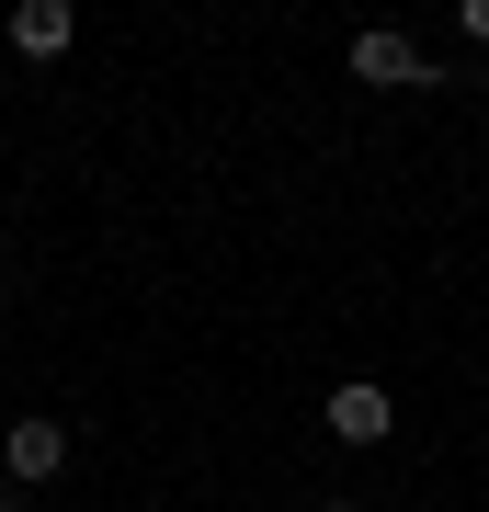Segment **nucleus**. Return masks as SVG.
<instances>
[{"label": "nucleus", "instance_id": "f257e3e1", "mask_svg": "<svg viewBox=\"0 0 489 512\" xmlns=\"http://www.w3.org/2000/svg\"><path fill=\"white\" fill-rule=\"evenodd\" d=\"M353 80H376V92H433V57H421L410 35H387V23H376V35H353Z\"/></svg>", "mask_w": 489, "mask_h": 512}, {"label": "nucleus", "instance_id": "f03ea898", "mask_svg": "<svg viewBox=\"0 0 489 512\" xmlns=\"http://www.w3.org/2000/svg\"><path fill=\"white\" fill-rule=\"evenodd\" d=\"M69 467V433H57L46 410H23L12 433H0V478H12V490H35V478H57Z\"/></svg>", "mask_w": 489, "mask_h": 512}, {"label": "nucleus", "instance_id": "7ed1b4c3", "mask_svg": "<svg viewBox=\"0 0 489 512\" xmlns=\"http://www.w3.org/2000/svg\"><path fill=\"white\" fill-rule=\"evenodd\" d=\"M330 433H342V444H387V433H399V399H387L376 376H342V387H330Z\"/></svg>", "mask_w": 489, "mask_h": 512}, {"label": "nucleus", "instance_id": "20e7f679", "mask_svg": "<svg viewBox=\"0 0 489 512\" xmlns=\"http://www.w3.org/2000/svg\"><path fill=\"white\" fill-rule=\"evenodd\" d=\"M69 35H80V12H69V0H23V12H12V46H23V57H57Z\"/></svg>", "mask_w": 489, "mask_h": 512}, {"label": "nucleus", "instance_id": "39448f33", "mask_svg": "<svg viewBox=\"0 0 489 512\" xmlns=\"http://www.w3.org/2000/svg\"><path fill=\"white\" fill-rule=\"evenodd\" d=\"M455 35H467V46H489V0H467V12H455Z\"/></svg>", "mask_w": 489, "mask_h": 512}, {"label": "nucleus", "instance_id": "423d86ee", "mask_svg": "<svg viewBox=\"0 0 489 512\" xmlns=\"http://www.w3.org/2000/svg\"><path fill=\"white\" fill-rule=\"evenodd\" d=\"M319 512H364V501H319Z\"/></svg>", "mask_w": 489, "mask_h": 512}]
</instances>
